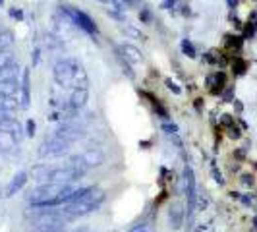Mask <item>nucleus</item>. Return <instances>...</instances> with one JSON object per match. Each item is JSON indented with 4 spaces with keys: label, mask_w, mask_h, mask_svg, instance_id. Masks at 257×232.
I'll return each mask as SVG.
<instances>
[{
    "label": "nucleus",
    "mask_w": 257,
    "mask_h": 232,
    "mask_svg": "<svg viewBox=\"0 0 257 232\" xmlns=\"http://www.w3.org/2000/svg\"><path fill=\"white\" fill-rule=\"evenodd\" d=\"M52 76L60 87H87V72L76 58H62L54 64Z\"/></svg>",
    "instance_id": "1"
},
{
    "label": "nucleus",
    "mask_w": 257,
    "mask_h": 232,
    "mask_svg": "<svg viewBox=\"0 0 257 232\" xmlns=\"http://www.w3.org/2000/svg\"><path fill=\"white\" fill-rule=\"evenodd\" d=\"M105 200L103 190L99 188H78L74 192V198L70 203H66V211L72 217H83L91 211H95Z\"/></svg>",
    "instance_id": "2"
},
{
    "label": "nucleus",
    "mask_w": 257,
    "mask_h": 232,
    "mask_svg": "<svg viewBox=\"0 0 257 232\" xmlns=\"http://www.w3.org/2000/svg\"><path fill=\"white\" fill-rule=\"evenodd\" d=\"M60 8V12L76 25V27H80V29H83L85 33H89V35H97V23H95V19L91 17V15H87L85 12H81L80 8H76V6H72V4H60L58 6Z\"/></svg>",
    "instance_id": "3"
},
{
    "label": "nucleus",
    "mask_w": 257,
    "mask_h": 232,
    "mask_svg": "<svg viewBox=\"0 0 257 232\" xmlns=\"http://www.w3.org/2000/svg\"><path fill=\"white\" fill-rule=\"evenodd\" d=\"M70 141L58 138L56 134L43 139L41 147H39V157L41 159H58V157H64L68 151H70Z\"/></svg>",
    "instance_id": "4"
},
{
    "label": "nucleus",
    "mask_w": 257,
    "mask_h": 232,
    "mask_svg": "<svg viewBox=\"0 0 257 232\" xmlns=\"http://www.w3.org/2000/svg\"><path fill=\"white\" fill-rule=\"evenodd\" d=\"M180 188H182V192L188 198V209H190V213H193V209L197 205V186H195V174H193V170L190 167H186L184 172H182Z\"/></svg>",
    "instance_id": "5"
},
{
    "label": "nucleus",
    "mask_w": 257,
    "mask_h": 232,
    "mask_svg": "<svg viewBox=\"0 0 257 232\" xmlns=\"http://www.w3.org/2000/svg\"><path fill=\"white\" fill-rule=\"evenodd\" d=\"M58 138H62V139H66V141H76V139H81L83 136H85V132H83V128L81 126H78V124H74V122H64V124H60L58 128H56V132H54Z\"/></svg>",
    "instance_id": "6"
},
{
    "label": "nucleus",
    "mask_w": 257,
    "mask_h": 232,
    "mask_svg": "<svg viewBox=\"0 0 257 232\" xmlns=\"http://www.w3.org/2000/svg\"><path fill=\"white\" fill-rule=\"evenodd\" d=\"M29 85H31V79H29V68H23V70H21V77H19V105H21V108H27L29 103H31Z\"/></svg>",
    "instance_id": "7"
},
{
    "label": "nucleus",
    "mask_w": 257,
    "mask_h": 232,
    "mask_svg": "<svg viewBox=\"0 0 257 232\" xmlns=\"http://www.w3.org/2000/svg\"><path fill=\"white\" fill-rule=\"evenodd\" d=\"M87 99H89L87 87H74L70 91V95H68V107L80 110V108H83L87 105Z\"/></svg>",
    "instance_id": "8"
},
{
    "label": "nucleus",
    "mask_w": 257,
    "mask_h": 232,
    "mask_svg": "<svg viewBox=\"0 0 257 232\" xmlns=\"http://www.w3.org/2000/svg\"><path fill=\"white\" fill-rule=\"evenodd\" d=\"M27 178H29L27 172H17V174L14 176V180L6 186V190H4V198H12V196H16V194L27 184Z\"/></svg>",
    "instance_id": "9"
},
{
    "label": "nucleus",
    "mask_w": 257,
    "mask_h": 232,
    "mask_svg": "<svg viewBox=\"0 0 257 232\" xmlns=\"http://www.w3.org/2000/svg\"><path fill=\"white\" fill-rule=\"evenodd\" d=\"M120 56L129 62V64H139V62H143V54H141V50L137 48V46H133V45H128V43H124L122 46H120Z\"/></svg>",
    "instance_id": "10"
},
{
    "label": "nucleus",
    "mask_w": 257,
    "mask_h": 232,
    "mask_svg": "<svg viewBox=\"0 0 257 232\" xmlns=\"http://www.w3.org/2000/svg\"><path fill=\"white\" fill-rule=\"evenodd\" d=\"M0 132L14 136L17 141L21 139V124H19L14 116H10V118H6V120H2V122H0Z\"/></svg>",
    "instance_id": "11"
},
{
    "label": "nucleus",
    "mask_w": 257,
    "mask_h": 232,
    "mask_svg": "<svg viewBox=\"0 0 257 232\" xmlns=\"http://www.w3.org/2000/svg\"><path fill=\"white\" fill-rule=\"evenodd\" d=\"M83 161L87 163V167L89 169H95V167H101L103 163H105V155L99 151V149H87L83 155Z\"/></svg>",
    "instance_id": "12"
},
{
    "label": "nucleus",
    "mask_w": 257,
    "mask_h": 232,
    "mask_svg": "<svg viewBox=\"0 0 257 232\" xmlns=\"http://www.w3.org/2000/svg\"><path fill=\"white\" fill-rule=\"evenodd\" d=\"M21 70L23 68L17 62H12V64L0 68V81H4V79H19L21 77Z\"/></svg>",
    "instance_id": "13"
},
{
    "label": "nucleus",
    "mask_w": 257,
    "mask_h": 232,
    "mask_svg": "<svg viewBox=\"0 0 257 232\" xmlns=\"http://www.w3.org/2000/svg\"><path fill=\"white\" fill-rule=\"evenodd\" d=\"M17 143H19V141H17L14 136L0 132V151H2V153H8V155L16 153V151H17Z\"/></svg>",
    "instance_id": "14"
},
{
    "label": "nucleus",
    "mask_w": 257,
    "mask_h": 232,
    "mask_svg": "<svg viewBox=\"0 0 257 232\" xmlns=\"http://www.w3.org/2000/svg\"><path fill=\"white\" fill-rule=\"evenodd\" d=\"M168 223L172 225V229H180L184 223V207L182 205H172L168 209Z\"/></svg>",
    "instance_id": "15"
},
{
    "label": "nucleus",
    "mask_w": 257,
    "mask_h": 232,
    "mask_svg": "<svg viewBox=\"0 0 257 232\" xmlns=\"http://www.w3.org/2000/svg\"><path fill=\"white\" fill-rule=\"evenodd\" d=\"M0 95L19 97V79H4V81H0Z\"/></svg>",
    "instance_id": "16"
},
{
    "label": "nucleus",
    "mask_w": 257,
    "mask_h": 232,
    "mask_svg": "<svg viewBox=\"0 0 257 232\" xmlns=\"http://www.w3.org/2000/svg\"><path fill=\"white\" fill-rule=\"evenodd\" d=\"M50 172H52V167L43 163V165H37V167L31 169V178H35L37 182H48Z\"/></svg>",
    "instance_id": "17"
},
{
    "label": "nucleus",
    "mask_w": 257,
    "mask_h": 232,
    "mask_svg": "<svg viewBox=\"0 0 257 232\" xmlns=\"http://www.w3.org/2000/svg\"><path fill=\"white\" fill-rule=\"evenodd\" d=\"M19 97H10V95H0V110L16 112L19 108Z\"/></svg>",
    "instance_id": "18"
},
{
    "label": "nucleus",
    "mask_w": 257,
    "mask_h": 232,
    "mask_svg": "<svg viewBox=\"0 0 257 232\" xmlns=\"http://www.w3.org/2000/svg\"><path fill=\"white\" fill-rule=\"evenodd\" d=\"M225 81H226V77H225V74H223V72H217V74H213V76H209V77H207V85H209L211 93H219V91L223 89Z\"/></svg>",
    "instance_id": "19"
},
{
    "label": "nucleus",
    "mask_w": 257,
    "mask_h": 232,
    "mask_svg": "<svg viewBox=\"0 0 257 232\" xmlns=\"http://www.w3.org/2000/svg\"><path fill=\"white\" fill-rule=\"evenodd\" d=\"M66 167H70V169H74V170H78V172H81V174H85V172L89 170V167H87V163L83 161V157H81V155L70 157V159H68V163H66Z\"/></svg>",
    "instance_id": "20"
},
{
    "label": "nucleus",
    "mask_w": 257,
    "mask_h": 232,
    "mask_svg": "<svg viewBox=\"0 0 257 232\" xmlns=\"http://www.w3.org/2000/svg\"><path fill=\"white\" fill-rule=\"evenodd\" d=\"M12 45H14V33L8 31V29L0 31V52L2 50H8Z\"/></svg>",
    "instance_id": "21"
},
{
    "label": "nucleus",
    "mask_w": 257,
    "mask_h": 232,
    "mask_svg": "<svg viewBox=\"0 0 257 232\" xmlns=\"http://www.w3.org/2000/svg\"><path fill=\"white\" fill-rule=\"evenodd\" d=\"M12 62H17L16 54H14L10 48H8V50H2V52H0V68L8 66V64H12Z\"/></svg>",
    "instance_id": "22"
},
{
    "label": "nucleus",
    "mask_w": 257,
    "mask_h": 232,
    "mask_svg": "<svg viewBox=\"0 0 257 232\" xmlns=\"http://www.w3.org/2000/svg\"><path fill=\"white\" fill-rule=\"evenodd\" d=\"M135 2H137V0H112V6L122 14V12H126L128 8H131Z\"/></svg>",
    "instance_id": "23"
},
{
    "label": "nucleus",
    "mask_w": 257,
    "mask_h": 232,
    "mask_svg": "<svg viewBox=\"0 0 257 232\" xmlns=\"http://www.w3.org/2000/svg\"><path fill=\"white\" fill-rule=\"evenodd\" d=\"M226 46L228 48H240L242 46V39L236 35H226Z\"/></svg>",
    "instance_id": "24"
},
{
    "label": "nucleus",
    "mask_w": 257,
    "mask_h": 232,
    "mask_svg": "<svg viewBox=\"0 0 257 232\" xmlns=\"http://www.w3.org/2000/svg\"><path fill=\"white\" fill-rule=\"evenodd\" d=\"M182 50H184V54H188L190 58L195 56V48H193V45L190 43V39H184V41H182Z\"/></svg>",
    "instance_id": "25"
},
{
    "label": "nucleus",
    "mask_w": 257,
    "mask_h": 232,
    "mask_svg": "<svg viewBox=\"0 0 257 232\" xmlns=\"http://www.w3.org/2000/svg\"><path fill=\"white\" fill-rule=\"evenodd\" d=\"M232 68H234V74H238V76H240V74H244V72H246V68H248V66H246V62H244V60H236V62L232 64Z\"/></svg>",
    "instance_id": "26"
},
{
    "label": "nucleus",
    "mask_w": 257,
    "mask_h": 232,
    "mask_svg": "<svg viewBox=\"0 0 257 232\" xmlns=\"http://www.w3.org/2000/svg\"><path fill=\"white\" fill-rule=\"evenodd\" d=\"M162 130H164L166 134H172V136H176V134H178V126H176V124H172V122H162Z\"/></svg>",
    "instance_id": "27"
},
{
    "label": "nucleus",
    "mask_w": 257,
    "mask_h": 232,
    "mask_svg": "<svg viewBox=\"0 0 257 232\" xmlns=\"http://www.w3.org/2000/svg\"><path fill=\"white\" fill-rule=\"evenodd\" d=\"M129 232H155V229L151 225H137V227H133Z\"/></svg>",
    "instance_id": "28"
},
{
    "label": "nucleus",
    "mask_w": 257,
    "mask_h": 232,
    "mask_svg": "<svg viewBox=\"0 0 257 232\" xmlns=\"http://www.w3.org/2000/svg\"><path fill=\"white\" fill-rule=\"evenodd\" d=\"M25 134H27L29 138L35 136V122H33V120H27V124H25Z\"/></svg>",
    "instance_id": "29"
},
{
    "label": "nucleus",
    "mask_w": 257,
    "mask_h": 232,
    "mask_svg": "<svg viewBox=\"0 0 257 232\" xmlns=\"http://www.w3.org/2000/svg\"><path fill=\"white\" fill-rule=\"evenodd\" d=\"M124 29L128 31L129 35H133V37H141V39H143V33H141L139 29H135V27H131L129 23H126V25H124Z\"/></svg>",
    "instance_id": "30"
},
{
    "label": "nucleus",
    "mask_w": 257,
    "mask_h": 232,
    "mask_svg": "<svg viewBox=\"0 0 257 232\" xmlns=\"http://www.w3.org/2000/svg\"><path fill=\"white\" fill-rule=\"evenodd\" d=\"M166 85L170 87V91H172V93H176V95H180V93H182V89H180V87H178L172 79H166Z\"/></svg>",
    "instance_id": "31"
},
{
    "label": "nucleus",
    "mask_w": 257,
    "mask_h": 232,
    "mask_svg": "<svg viewBox=\"0 0 257 232\" xmlns=\"http://www.w3.org/2000/svg\"><path fill=\"white\" fill-rule=\"evenodd\" d=\"M10 15H12V17H16V19H23L21 10H17V8H12V10H10Z\"/></svg>",
    "instance_id": "32"
},
{
    "label": "nucleus",
    "mask_w": 257,
    "mask_h": 232,
    "mask_svg": "<svg viewBox=\"0 0 257 232\" xmlns=\"http://www.w3.org/2000/svg\"><path fill=\"white\" fill-rule=\"evenodd\" d=\"M39 60H41V48L37 46V48L33 50V66H37V64H39Z\"/></svg>",
    "instance_id": "33"
},
{
    "label": "nucleus",
    "mask_w": 257,
    "mask_h": 232,
    "mask_svg": "<svg viewBox=\"0 0 257 232\" xmlns=\"http://www.w3.org/2000/svg\"><path fill=\"white\" fill-rule=\"evenodd\" d=\"M228 138L238 139V138H240V130H238V128H228Z\"/></svg>",
    "instance_id": "34"
},
{
    "label": "nucleus",
    "mask_w": 257,
    "mask_h": 232,
    "mask_svg": "<svg viewBox=\"0 0 257 232\" xmlns=\"http://www.w3.org/2000/svg\"><path fill=\"white\" fill-rule=\"evenodd\" d=\"M176 4V0H162V4H161V8H164V10H170L172 6Z\"/></svg>",
    "instance_id": "35"
},
{
    "label": "nucleus",
    "mask_w": 257,
    "mask_h": 232,
    "mask_svg": "<svg viewBox=\"0 0 257 232\" xmlns=\"http://www.w3.org/2000/svg\"><path fill=\"white\" fill-rule=\"evenodd\" d=\"M232 95H234V93H232V89H226V91H225V95H223L225 103H230V101H232Z\"/></svg>",
    "instance_id": "36"
},
{
    "label": "nucleus",
    "mask_w": 257,
    "mask_h": 232,
    "mask_svg": "<svg viewBox=\"0 0 257 232\" xmlns=\"http://www.w3.org/2000/svg\"><path fill=\"white\" fill-rule=\"evenodd\" d=\"M242 184H244V186H252V184H254V178H252L250 174H246V176H242Z\"/></svg>",
    "instance_id": "37"
},
{
    "label": "nucleus",
    "mask_w": 257,
    "mask_h": 232,
    "mask_svg": "<svg viewBox=\"0 0 257 232\" xmlns=\"http://www.w3.org/2000/svg\"><path fill=\"white\" fill-rule=\"evenodd\" d=\"M213 176H215V180H217L219 184H225V180H223V176H221V172H219L217 169H213Z\"/></svg>",
    "instance_id": "38"
},
{
    "label": "nucleus",
    "mask_w": 257,
    "mask_h": 232,
    "mask_svg": "<svg viewBox=\"0 0 257 232\" xmlns=\"http://www.w3.org/2000/svg\"><path fill=\"white\" fill-rule=\"evenodd\" d=\"M10 116H12V112H8V110H0V122L6 120V118H10Z\"/></svg>",
    "instance_id": "39"
},
{
    "label": "nucleus",
    "mask_w": 257,
    "mask_h": 232,
    "mask_svg": "<svg viewBox=\"0 0 257 232\" xmlns=\"http://www.w3.org/2000/svg\"><path fill=\"white\" fill-rule=\"evenodd\" d=\"M223 124H226V126H230V124H232V118H230L228 114H223Z\"/></svg>",
    "instance_id": "40"
},
{
    "label": "nucleus",
    "mask_w": 257,
    "mask_h": 232,
    "mask_svg": "<svg viewBox=\"0 0 257 232\" xmlns=\"http://www.w3.org/2000/svg\"><path fill=\"white\" fill-rule=\"evenodd\" d=\"M226 4H228V8H232V10H234V8L238 6V0H226Z\"/></svg>",
    "instance_id": "41"
},
{
    "label": "nucleus",
    "mask_w": 257,
    "mask_h": 232,
    "mask_svg": "<svg viewBox=\"0 0 257 232\" xmlns=\"http://www.w3.org/2000/svg\"><path fill=\"white\" fill-rule=\"evenodd\" d=\"M201 107H203V103H201V99H197L195 101V108H201Z\"/></svg>",
    "instance_id": "42"
},
{
    "label": "nucleus",
    "mask_w": 257,
    "mask_h": 232,
    "mask_svg": "<svg viewBox=\"0 0 257 232\" xmlns=\"http://www.w3.org/2000/svg\"><path fill=\"white\" fill-rule=\"evenodd\" d=\"M97 2H103V4H112V0H97Z\"/></svg>",
    "instance_id": "43"
},
{
    "label": "nucleus",
    "mask_w": 257,
    "mask_h": 232,
    "mask_svg": "<svg viewBox=\"0 0 257 232\" xmlns=\"http://www.w3.org/2000/svg\"><path fill=\"white\" fill-rule=\"evenodd\" d=\"M0 198H4V190L2 188H0Z\"/></svg>",
    "instance_id": "44"
},
{
    "label": "nucleus",
    "mask_w": 257,
    "mask_h": 232,
    "mask_svg": "<svg viewBox=\"0 0 257 232\" xmlns=\"http://www.w3.org/2000/svg\"><path fill=\"white\" fill-rule=\"evenodd\" d=\"M254 227H256V229H257V217H256V219H254Z\"/></svg>",
    "instance_id": "45"
},
{
    "label": "nucleus",
    "mask_w": 257,
    "mask_h": 232,
    "mask_svg": "<svg viewBox=\"0 0 257 232\" xmlns=\"http://www.w3.org/2000/svg\"><path fill=\"white\" fill-rule=\"evenodd\" d=\"M0 4H4V0H0Z\"/></svg>",
    "instance_id": "46"
},
{
    "label": "nucleus",
    "mask_w": 257,
    "mask_h": 232,
    "mask_svg": "<svg viewBox=\"0 0 257 232\" xmlns=\"http://www.w3.org/2000/svg\"><path fill=\"white\" fill-rule=\"evenodd\" d=\"M0 31H2V29H0Z\"/></svg>",
    "instance_id": "47"
}]
</instances>
